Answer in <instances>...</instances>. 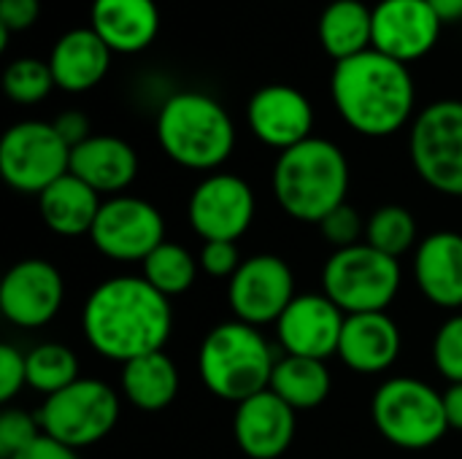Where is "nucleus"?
Wrapping results in <instances>:
<instances>
[{"instance_id": "nucleus-1", "label": "nucleus", "mask_w": 462, "mask_h": 459, "mask_svg": "<svg viewBox=\"0 0 462 459\" xmlns=\"http://www.w3.org/2000/svg\"><path fill=\"white\" fill-rule=\"evenodd\" d=\"M81 330L95 354L125 365L165 349L173 308L143 276H111L89 292Z\"/></svg>"}, {"instance_id": "nucleus-2", "label": "nucleus", "mask_w": 462, "mask_h": 459, "mask_svg": "<svg viewBox=\"0 0 462 459\" xmlns=\"http://www.w3.org/2000/svg\"><path fill=\"white\" fill-rule=\"evenodd\" d=\"M330 97L346 127L365 138L395 135L417 116V84L409 65L376 49L336 62Z\"/></svg>"}, {"instance_id": "nucleus-3", "label": "nucleus", "mask_w": 462, "mask_h": 459, "mask_svg": "<svg viewBox=\"0 0 462 459\" xmlns=\"http://www.w3.org/2000/svg\"><path fill=\"white\" fill-rule=\"evenodd\" d=\"M271 189L290 219L319 225L333 208L346 203L349 160L338 143L311 135L276 157Z\"/></svg>"}, {"instance_id": "nucleus-4", "label": "nucleus", "mask_w": 462, "mask_h": 459, "mask_svg": "<svg viewBox=\"0 0 462 459\" xmlns=\"http://www.w3.org/2000/svg\"><path fill=\"white\" fill-rule=\"evenodd\" d=\"M157 143L179 168L217 173L236 149V124L227 108L198 89L165 97L157 111Z\"/></svg>"}, {"instance_id": "nucleus-5", "label": "nucleus", "mask_w": 462, "mask_h": 459, "mask_svg": "<svg viewBox=\"0 0 462 459\" xmlns=\"http://www.w3.org/2000/svg\"><path fill=\"white\" fill-rule=\"evenodd\" d=\"M276 354L260 327L238 319L222 322L200 344L198 371L203 387L227 403H244L271 387Z\"/></svg>"}, {"instance_id": "nucleus-6", "label": "nucleus", "mask_w": 462, "mask_h": 459, "mask_svg": "<svg viewBox=\"0 0 462 459\" xmlns=\"http://www.w3.org/2000/svg\"><path fill=\"white\" fill-rule=\"evenodd\" d=\"M371 414L379 436L409 452L436 446L449 430L444 395L411 376L384 381L371 400Z\"/></svg>"}, {"instance_id": "nucleus-7", "label": "nucleus", "mask_w": 462, "mask_h": 459, "mask_svg": "<svg viewBox=\"0 0 462 459\" xmlns=\"http://www.w3.org/2000/svg\"><path fill=\"white\" fill-rule=\"evenodd\" d=\"M403 284L401 262L368 243L338 249L322 268V295L346 317L387 311Z\"/></svg>"}, {"instance_id": "nucleus-8", "label": "nucleus", "mask_w": 462, "mask_h": 459, "mask_svg": "<svg viewBox=\"0 0 462 459\" xmlns=\"http://www.w3.org/2000/svg\"><path fill=\"white\" fill-rule=\"evenodd\" d=\"M35 417L43 436L79 452L111 436L119 422V395L100 379H79L43 398Z\"/></svg>"}, {"instance_id": "nucleus-9", "label": "nucleus", "mask_w": 462, "mask_h": 459, "mask_svg": "<svg viewBox=\"0 0 462 459\" xmlns=\"http://www.w3.org/2000/svg\"><path fill=\"white\" fill-rule=\"evenodd\" d=\"M409 154L430 189L462 197V100H436L414 116Z\"/></svg>"}, {"instance_id": "nucleus-10", "label": "nucleus", "mask_w": 462, "mask_h": 459, "mask_svg": "<svg viewBox=\"0 0 462 459\" xmlns=\"http://www.w3.org/2000/svg\"><path fill=\"white\" fill-rule=\"evenodd\" d=\"M70 173V146L51 122L24 119L0 138V176L24 195H41L57 179Z\"/></svg>"}, {"instance_id": "nucleus-11", "label": "nucleus", "mask_w": 462, "mask_h": 459, "mask_svg": "<svg viewBox=\"0 0 462 459\" xmlns=\"http://www.w3.org/2000/svg\"><path fill=\"white\" fill-rule=\"evenodd\" d=\"M89 241L108 260L143 262L160 243H165V219L149 200L116 195L103 200Z\"/></svg>"}, {"instance_id": "nucleus-12", "label": "nucleus", "mask_w": 462, "mask_h": 459, "mask_svg": "<svg viewBox=\"0 0 462 459\" xmlns=\"http://www.w3.org/2000/svg\"><path fill=\"white\" fill-rule=\"evenodd\" d=\"M295 300V276L284 257L254 254L227 281V306L233 317L252 327L276 325Z\"/></svg>"}, {"instance_id": "nucleus-13", "label": "nucleus", "mask_w": 462, "mask_h": 459, "mask_svg": "<svg viewBox=\"0 0 462 459\" xmlns=\"http://www.w3.org/2000/svg\"><path fill=\"white\" fill-rule=\"evenodd\" d=\"M257 200L236 173H208L189 195L187 219L203 241H238L254 222Z\"/></svg>"}, {"instance_id": "nucleus-14", "label": "nucleus", "mask_w": 462, "mask_h": 459, "mask_svg": "<svg viewBox=\"0 0 462 459\" xmlns=\"http://www.w3.org/2000/svg\"><path fill=\"white\" fill-rule=\"evenodd\" d=\"M65 300L62 273L41 257L19 260L11 265L0 284V311L3 317L24 330H38L49 325Z\"/></svg>"}, {"instance_id": "nucleus-15", "label": "nucleus", "mask_w": 462, "mask_h": 459, "mask_svg": "<svg viewBox=\"0 0 462 459\" xmlns=\"http://www.w3.org/2000/svg\"><path fill=\"white\" fill-rule=\"evenodd\" d=\"M252 135L279 154L309 141L314 130V106L292 84H265L246 103Z\"/></svg>"}, {"instance_id": "nucleus-16", "label": "nucleus", "mask_w": 462, "mask_h": 459, "mask_svg": "<svg viewBox=\"0 0 462 459\" xmlns=\"http://www.w3.org/2000/svg\"><path fill=\"white\" fill-rule=\"evenodd\" d=\"M441 27L428 0H379L374 5V49L403 65L428 57Z\"/></svg>"}, {"instance_id": "nucleus-17", "label": "nucleus", "mask_w": 462, "mask_h": 459, "mask_svg": "<svg viewBox=\"0 0 462 459\" xmlns=\"http://www.w3.org/2000/svg\"><path fill=\"white\" fill-rule=\"evenodd\" d=\"M344 322L346 314L328 295H295L276 322V338L284 354L325 363L328 357L338 354Z\"/></svg>"}, {"instance_id": "nucleus-18", "label": "nucleus", "mask_w": 462, "mask_h": 459, "mask_svg": "<svg viewBox=\"0 0 462 459\" xmlns=\"http://www.w3.org/2000/svg\"><path fill=\"white\" fill-rule=\"evenodd\" d=\"M295 409L271 390L236 406L233 436L249 459H279L295 438Z\"/></svg>"}, {"instance_id": "nucleus-19", "label": "nucleus", "mask_w": 462, "mask_h": 459, "mask_svg": "<svg viewBox=\"0 0 462 459\" xmlns=\"http://www.w3.org/2000/svg\"><path fill=\"white\" fill-rule=\"evenodd\" d=\"M401 346V330L387 311L352 314L344 322L336 357L360 376H379L398 363Z\"/></svg>"}, {"instance_id": "nucleus-20", "label": "nucleus", "mask_w": 462, "mask_h": 459, "mask_svg": "<svg viewBox=\"0 0 462 459\" xmlns=\"http://www.w3.org/2000/svg\"><path fill=\"white\" fill-rule=\"evenodd\" d=\"M414 281L425 300L444 311L462 308V235L439 230L414 249Z\"/></svg>"}, {"instance_id": "nucleus-21", "label": "nucleus", "mask_w": 462, "mask_h": 459, "mask_svg": "<svg viewBox=\"0 0 462 459\" xmlns=\"http://www.w3.org/2000/svg\"><path fill=\"white\" fill-rule=\"evenodd\" d=\"M70 173L97 195L116 197L138 176V151L119 135H89L70 149Z\"/></svg>"}, {"instance_id": "nucleus-22", "label": "nucleus", "mask_w": 462, "mask_h": 459, "mask_svg": "<svg viewBox=\"0 0 462 459\" xmlns=\"http://www.w3.org/2000/svg\"><path fill=\"white\" fill-rule=\"evenodd\" d=\"M111 57L114 51L100 41L92 27H73L54 41L49 51V68L57 89L79 95L89 92L106 78Z\"/></svg>"}, {"instance_id": "nucleus-23", "label": "nucleus", "mask_w": 462, "mask_h": 459, "mask_svg": "<svg viewBox=\"0 0 462 459\" xmlns=\"http://www.w3.org/2000/svg\"><path fill=\"white\" fill-rule=\"evenodd\" d=\"M89 27L114 54H138L160 32V8L154 0H92Z\"/></svg>"}, {"instance_id": "nucleus-24", "label": "nucleus", "mask_w": 462, "mask_h": 459, "mask_svg": "<svg viewBox=\"0 0 462 459\" xmlns=\"http://www.w3.org/2000/svg\"><path fill=\"white\" fill-rule=\"evenodd\" d=\"M100 206V195L73 173H65L38 195V211L43 225L62 238L89 235Z\"/></svg>"}, {"instance_id": "nucleus-25", "label": "nucleus", "mask_w": 462, "mask_h": 459, "mask_svg": "<svg viewBox=\"0 0 462 459\" xmlns=\"http://www.w3.org/2000/svg\"><path fill=\"white\" fill-rule=\"evenodd\" d=\"M317 38L336 62L374 49V8L363 0H330L319 14Z\"/></svg>"}, {"instance_id": "nucleus-26", "label": "nucleus", "mask_w": 462, "mask_h": 459, "mask_svg": "<svg viewBox=\"0 0 462 459\" xmlns=\"http://www.w3.org/2000/svg\"><path fill=\"white\" fill-rule=\"evenodd\" d=\"M119 387L138 411H162L179 395V368L165 352L143 354L122 365Z\"/></svg>"}, {"instance_id": "nucleus-27", "label": "nucleus", "mask_w": 462, "mask_h": 459, "mask_svg": "<svg viewBox=\"0 0 462 459\" xmlns=\"http://www.w3.org/2000/svg\"><path fill=\"white\" fill-rule=\"evenodd\" d=\"M330 387H333V379H330V371L322 360L284 354L276 360L268 390L273 395H279L290 409L311 411L328 400Z\"/></svg>"}, {"instance_id": "nucleus-28", "label": "nucleus", "mask_w": 462, "mask_h": 459, "mask_svg": "<svg viewBox=\"0 0 462 459\" xmlns=\"http://www.w3.org/2000/svg\"><path fill=\"white\" fill-rule=\"evenodd\" d=\"M198 271H200V262L181 243H173V241L160 243L141 262V276L168 300L189 292L198 279Z\"/></svg>"}, {"instance_id": "nucleus-29", "label": "nucleus", "mask_w": 462, "mask_h": 459, "mask_svg": "<svg viewBox=\"0 0 462 459\" xmlns=\"http://www.w3.org/2000/svg\"><path fill=\"white\" fill-rule=\"evenodd\" d=\"M79 381V357L70 346L46 341L27 352V387L43 398Z\"/></svg>"}, {"instance_id": "nucleus-30", "label": "nucleus", "mask_w": 462, "mask_h": 459, "mask_svg": "<svg viewBox=\"0 0 462 459\" xmlns=\"http://www.w3.org/2000/svg\"><path fill=\"white\" fill-rule=\"evenodd\" d=\"M365 243L395 257V260L409 254L420 243L414 214L395 203L376 208L365 222Z\"/></svg>"}, {"instance_id": "nucleus-31", "label": "nucleus", "mask_w": 462, "mask_h": 459, "mask_svg": "<svg viewBox=\"0 0 462 459\" xmlns=\"http://www.w3.org/2000/svg\"><path fill=\"white\" fill-rule=\"evenodd\" d=\"M54 76L49 60L38 57H16L3 70V92L16 106H35L46 100L54 89Z\"/></svg>"}, {"instance_id": "nucleus-32", "label": "nucleus", "mask_w": 462, "mask_h": 459, "mask_svg": "<svg viewBox=\"0 0 462 459\" xmlns=\"http://www.w3.org/2000/svg\"><path fill=\"white\" fill-rule=\"evenodd\" d=\"M43 436L35 414L22 409H5L0 414V457L11 459L30 449Z\"/></svg>"}, {"instance_id": "nucleus-33", "label": "nucleus", "mask_w": 462, "mask_h": 459, "mask_svg": "<svg viewBox=\"0 0 462 459\" xmlns=\"http://www.w3.org/2000/svg\"><path fill=\"white\" fill-rule=\"evenodd\" d=\"M433 363L449 384H462V314H452L433 338Z\"/></svg>"}, {"instance_id": "nucleus-34", "label": "nucleus", "mask_w": 462, "mask_h": 459, "mask_svg": "<svg viewBox=\"0 0 462 459\" xmlns=\"http://www.w3.org/2000/svg\"><path fill=\"white\" fill-rule=\"evenodd\" d=\"M322 238L338 252V249H349L357 243H365V219L360 216V211L349 203L333 208L319 225Z\"/></svg>"}, {"instance_id": "nucleus-35", "label": "nucleus", "mask_w": 462, "mask_h": 459, "mask_svg": "<svg viewBox=\"0 0 462 459\" xmlns=\"http://www.w3.org/2000/svg\"><path fill=\"white\" fill-rule=\"evenodd\" d=\"M200 271L211 279H233V273L241 268V252L236 241H206L198 254Z\"/></svg>"}, {"instance_id": "nucleus-36", "label": "nucleus", "mask_w": 462, "mask_h": 459, "mask_svg": "<svg viewBox=\"0 0 462 459\" xmlns=\"http://www.w3.org/2000/svg\"><path fill=\"white\" fill-rule=\"evenodd\" d=\"M27 387V354L14 344L0 346V403H11Z\"/></svg>"}, {"instance_id": "nucleus-37", "label": "nucleus", "mask_w": 462, "mask_h": 459, "mask_svg": "<svg viewBox=\"0 0 462 459\" xmlns=\"http://www.w3.org/2000/svg\"><path fill=\"white\" fill-rule=\"evenodd\" d=\"M41 16V0H0V30L24 32Z\"/></svg>"}, {"instance_id": "nucleus-38", "label": "nucleus", "mask_w": 462, "mask_h": 459, "mask_svg": "<svg viewBox=\"0 0 462 459\" xmlns=\"http://www.w3.org/2000/svg\"><path fill=\"white\" fill-rule=\"evenodd\" d=\"M51 124H54V130L60 133V138H62L70 149H76V146L84 143L89 135H95V133H92L89 116H87L84 111H79V108H65V111H60V114L51 119Z\"/></svg>"}, {"instance_id": "nucleus-39", "label": "nucleus", "mask_w": 462, "mask_h": 459, "mask_svg": "<svg viewBox=\"0 0 462 459\" xmlns=\"http://www.w3.org/2000/svg\"><path fill=\"white\" fill-rule=\"evenodd\" d=\"M11 459H79V454H76L73 449H68V446L51 441L49 436H41L30 449L19 452L16 457Z\"/></svg>"}, {"instance_id": "nucleus-40", "label": "nucleus", "mask_w": 462, "mask_h": 459, "mask_svg": "<svg viewBox=\"0 0 462 459\" xmlns=\"http://www.w3.org/2000/svg\"><path fill=\"white\" fill-rule=\"evenodd\" d=\"M444 411L449 430H462V384H449L444 392Z\"/></svg>"}, {"instance_id": "nucleus-41", "label": "nucleus", "mask_w": 462, "mask_h": 459, "mask_svg": "<svg viewBox=\"0 0 462 459\" xmlns=\"http://www.w3.org/2000/svg\"><path fill=\"white\" fill-rule=\"evenodd\" d=\"M441 24H455L462 22V0H428Z\"/></svg>"}]
</instances>
